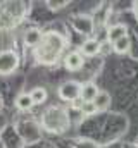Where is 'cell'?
Wrapping results in <instances>:
<instances>
[{"label": "cell", "instance_id": "cell-1", "mask_svg": "<svg viewBox=\"0 0 138 148\" xmlns=\"http://www.w3.org/2000/svg\"><path fill=\"white\" fill-rule=\"evenodd\" d=\"M64 47H66V38L62 35H59V33L48 31V33H43L40 45L34 48V55L41 64L50 66L59 59Z\"/></svg>", "mask_w": 138, "mask_h": 148}, {"label": "cell", "instance_id": "cell-2", "mask_svg": "<svg viewBox=\"0 0 138 148\" xmlns=\"http://www.w3.org/2000/svg\"><path fill=\"white\" fill-rule=\"evenodd\" d=\"M41 124H43V127H45L47 131H50V133H62V131L68 129L69 117L62 109H59V107H50L48 110L43 114Z\"/></svg>", "mask_w": 138, "mask_h": 148}, {"label": "cell", "instance_id": "cell-3", "mask_svg": "<svg viewBox=\"0 0 138 148\" xmlns=\"http://www.w3.org/2000/svg\"><path fill=\"white\" fill-rule=\"evenodd\" d=\"M59 97L66 102H76L81 97V84L76 81H66L59 86Z\"/></svg>", "mask_w": 138, "mask_h": 148}, {"label": "cell", "instance_id": "cell-4", "mask_svg": "<svg viewBox=\"0 0 138 148\" xmlns=\"http://www.w3.org/2000/svg\"><path fill=\"white\" fill-rule=\"evenodd\" d=\"M19 57L12 50H3L0 52V74H10L17 69Z\"/></svg>", "mask_w": 138, "mask_h": 148}, {"label": "cell", "instance_id": "cell-5", "mask_svg": "<svg viewBox=\"0 0 138 148\" xmlns=\"http://www.w3.org/2000/svg\"><path fill=\"white\" fill-rule=\"evenodd\" d=\"M72 26L83 35H90L93 31V21L88 16H76L74 21H72Z\"/></svg>", "mask_w": 138, "mask_h": 148}, {"label": "cell", "instance_id": "cell-6", "mask_svg": "<svg viewBox=\"0 0 138 148\" xmlns=\"http://www.w3.org/2000/svg\"><path fill=\"white\" fill-rule=\"evenodd\" d=\"M64 66H66V69L71 71V73L79 71L83 67V55L79 52H71V53H68L66 59H64Z\"/></svg>", "mask_w": 138, "mask_h": 148}, {"label": "cell", "instance_id": "cell-7", "mask_svg": "<svg viewBox=\"0 0 138 148\" xmlns=\"http://www.w3.org/2000/svg\"><path fill=\"white\" fill-rule=\"evenodd\" d=\"M100 48H102V43L99 40H93V38L85 40L83 45H81V52L86 57H95L97 53H100Z\"/></svg>", "mask_w": 138, "mask_h": 148}, {"label": "cell", "instance_id": "cell-8", "mask_svg": "<svg viewBox=\"0 0 138 148\" xmlns=\"http://www.w3.org/2000/svg\"><path fill=\"white\" fill-rule=\"evenodd\" d=\"M99 88H97V84H93V83H86V84H83L81 86V100L83 102H93L95 100V97L99 95Z\"/></svg>", "mask_w": 138, "mask_h": 148}, {"label": "cell", "instance_id": "cell-9", "mask_svg": "<svg viewBox=\"0 0 138 148\" xmlns=\"http://www.w3.org/2000/svg\"><path fill=\"white\" fill-rule=\"evenodd\" d=\"M126 33H128V29H126L124 24H114V26H110L109 31H107V40H109V43H110V41L114 43V41H117L119 38L128 36Z\"/></svg>", "mask_w": 138, "mask_h": 148}, {"label": "cell", "instance_id": "cell-10", "mask_svg": "<svg viewBox=\"0 0 138 148\" xmlns=\"http://www.w3.org/2000/svg\"><path fill=\"white\" fill-rule=\"evenodd\" d=\"M41 38H43V33H40L38 29H28V31L24 33V43L36 48V47L40 45Z\"/></svg>", "mask_w": 138, "mask_h": 148}, {"label": "cell", "instance_id": "cell-11", "mask_svg": "<svg viewBox=\"0 0 138 148\" xmlns=\"http://www.w3.org/2000/svg\"><path fill=\"white\" fill-rule=\"evenodd\" d=\"M93 105L97 107V110H105L110 105V95L107 91H99V95L93 100Z\"/></svg>", "mask_w": 138, "mask_h": 148}, {"label": "cell", "instance_id": "cell-12", "mask_svg": "<svg viewBox=\"0 0 138 148\" xmlns=\"http://www.w3.org/2000/svg\"><path fill=\"white\" fill-rule=\"evenodd\" d=\"M33 105L34 103H33V100H31V97H30V93H21L16 98V107L19 110H30Z\"/></svg>", "mask_w": 138, "mask_h": 148}, {"label": "cell", "instance_id": "cell-13", "mask_svg": "<svg viewBox=\"0 0 138 148\" xmlns=\"http://www.w3.org/2000/svg\"><path fill=\"white\" fill-rule=\"evenodd\" d=\"M30 97H31L34 105H40V103H43L47 100V90L45 88H34V90H31Z\"/></svg>", "mask_w": 138, "mask_h": 148}, {"label": "cell", "instance_id": "cell-14", "mask_svg": "<svg viewBox=\"0 0 138 148\" xmlns=\"http://www.w3.org/2000/svg\"><path fill=\"white\" fill-rule=\"evenodd\" d=\"M112 48L117 53H126L128 48H130V36H123V38H119L117 41H114L112 43Z\"/></svg>", "mask_w": 138, "mask_h": 148}, {"label": "cell", "instance_id": "cell-15", "mask_svg": "<svg viewBox=\"0 0 138 148\" xmlns=\"http://www.w3.org/2000/svg\"><path fill=\"white\" fill-rule=\"evenodd\" d=\"M74 148H99V145H97L95 141H92V140L83 138V140H78V141L74 143Z\"/></svg>", "mask_w": 138, "mask_h": 148}, {"label": "cell", "instance_id": "cell-16", "mask_svg": "<svg viewBox=\"0 0 138 148\" xmlns=\"http://www.w3.org/2000/svg\"><path fill=\"white\" fill-rule=\"evenodd\" d=\"M79 109H81L83 114H86V115H92V114L97 112V107L93 105V102H83V103L79 105Z\"/></svg>", "mask_w": 138, "mask_h": 148}, {"label": "cell", "instance_id": "cell-17", "mask_svg": "<svg viewBox=\"0 0 138 148\" xmlns=\"http://www.w3.org/2000/svg\"><path fill=\"white\" fill-rule=\"evenodd\" d=\"M68 2H48V5L52 7V9H61L59 5H66Z\"/></svg>", "mask_w": 138, "mask_h": 148}, {"label": "cell", "instance_id": "cell-18", "mask_svg": "<svg viewBox=\"0 0 138 148\" xmlns=\"http://www.w3.org/2000/svg\"><path fill=\"white\" fill-rule=\"evenodd\" d=\"M135 145H137V147H138V136H137V140H135Z\"/></svg>", "mask_w": 138, "mask_h": 148}]
</instances>
